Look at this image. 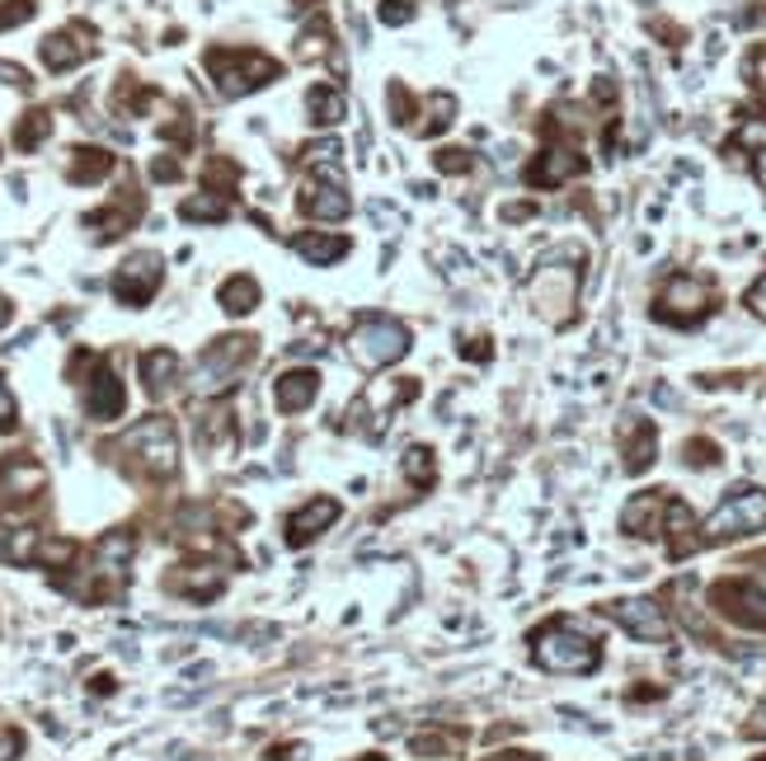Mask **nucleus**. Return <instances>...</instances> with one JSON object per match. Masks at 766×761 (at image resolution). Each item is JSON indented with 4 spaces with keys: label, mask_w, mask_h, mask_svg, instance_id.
Instances as JSON below:
<instances>
[{
    "label": "nucleus",
    "mask_w": 766,
    "mask_h": 761,
    "mask_svg": "<svg viewBox=\"0 0 766 761\" xmlns=\"http://www.w3.org/2000/svg\"><path fill=\"white\" fill-rule=\"evenodd\" d=\"M202 67L212 71V81H216V90H222L226 99H240V94L263 90V85H273L278 75H283V61L259 52V47H208Z\"/></svg>",
    "instance_id": "f257e3e1"
},
{
    "label": "nucleus",
    "mask_w": 766,
    "mask_h": 761,
    "mask_svg": "<svg viewBox=\"0 0 766 761\" xmlns=\"http://www.w3.org/2000/svg\"><path fill=\"white\" fill-rule=\"evenodd\" d=\"M578 249H559L551 254L537 273H531L527 292H531V306H537V315H545L551 325H569L574 320V301H578Z\"/></svg>",
    "instance_id": "f03ea898"
},
{
    "label": "nucleus",
    "mask_w": 766,
    "mask_h": 761,
    "mask_svg": "<svg viewBox=\"0 0 766 761\" xmlns=\"http://www.w3.org/2000/svg\"><path fill=\"white\" fill-rule=\"evenodd\" d=\"M531 654H537L545 672H592L602 663L598 640L578 634V625H569V621H555V625L531 634Z\"/></svg>",
    "instance_id": "7ed1b4c3"
},
{
    "label": "nucleus",
    "mask_w": 766,
    "mask_h": 761,
    "mask_svg": "<svg viewBox=\"0 0 766 761\" xmlns=\"http://www.w3.org/2000/svg\"><path fill=\"white\" fill-rule=\"evenodd\" d=\"M349 343H353L357 367L377 372V367H390V362H400L410 353V329L400 320H390V315H363V320L353 325Z\"/></svg>",
    "instance_id": "20e7f679"
},
{
    "label": "nucleus",
    "mask_w": 766,
    "mask_h": 761,
    "mask_svg": "<svg viewBox=\"0 0 766 761\" xmlns=\"http://www.w3.org/2000/svg\"><path fill=\"white\" fill-rule=\"evenodd\" d=\"M122 447H128L137 456V466H142L146 475H155V480H165V475L179 470V433L165 414L142 419L128 437H122Z\"/></svg>",
    "instance_id": "39448f33"
},
{
    "label": "nucleus",
    "mask_w": 766,
    "mask_h": 761,
    "mask_svg": "<svg viewBox=\"0 0 766 761\" xmlns=\"http://www.w3.org/2000/svg\"><path fill=\"white\" fill-rule=\"evenodd\" d=\"M710 311H715V288H710V282H700V278H692V273L668 278V288L659 292V306H653L659 320L677 325V329L700 325Z\"/></svg>",
    "instance_id": "423d86ee"
},
{
    "label": "nucleus",
    "mask_w": 766,
    "mask_h": 761,
    "mask_svg": "<svg viewBox=\"0 0 766 761\" xmlns=\"http://www.w3.org/2000/svg\"><path fill=\"white\" fill-rule=\"evenodd\" d=\"M249 358H255V339H240V335L216 339L208 353H202V362H198V390H202V395L231 390Z\"/></svg>",
    "instance_id": "0eeeda50"
},
{
    "label": "nucleus",
    "mask_w": 766,
    "mask_h": 761,
    "mask_svg": "<svg viewBox=\"0 0 766 761\" xmlns=\"http://www.w3.org/2000/svg\"><path fill=\"white\" fill-rule=\"evenodd\" d=\"M766 527V494L762 489H733L710 513L706 536L710 541H724V536H743V531H762Z\"/></svg>",
    "instance_id": "6e6552de"
},
{
    "label": "nucleus",
    "mask_w": 766,
    "mask_h": 761,
    "mask_svg": "<svg viewBox=\"0 0 766 761\" xmlns=\"http://www.w3.org/2000/svg\"><path fill=\"white\" fill-rule=\"evenodd\" d=\"M545 132H551V127H545ZM555 141L551 147H545L537 161H531L527 169H522V179H527V188H559L565 179H578V174L588 169V161L584 155H578V147L569 137H559V132H551Z\"/></svg>",
    "instance_id": "1a4fd4ad"
},
{
    "label": "nucleus",
    "mask_w": 766,
    "mask_h": 761,
    "mask_svg": "<svg viewBox=\"0 0 766 761\" xmlns=\"http://www.w3.org/2000/svg\"><path fill=\"white\" fill-rule=\"evenodd\" d=\"M165 282V259L161 254H132V259H122V268L114 273V296L122 301V306H146V301L161 292Z\"/></svg>",
    "instance_id": "9d476101"
},
{
    "label": "nucleus",
    "mask_w": 766,
    "mask_h": 761,
    "mask_svg": "<svg viewBox=\"0 0 766 761\" xmlns=\"http://www.w3.org/2000/svg\"><path fill=\"white\" fill-rule=\"evenodd\" d=\"M95 38H99V34H95V28H90L85 20L57 28V34H48V38H43V47H38V52H43V67L57 71V75H61V71H75L81 61H90V57L99 52Z\"/></svg>",
    "instance_id": "9b49d317"
},
{
    "label": "nucleus",
    "mask_w": 766,
    "mask_h": 761,
    "mask_svg": "<svg viewBox=\"0 0 766 761\" xmlns=\"http://www.w3.org/2000/svg\"><path fill=\"white\" fill-rule=\"evenodd\" d=\"M296 208H302L306 216H316V221H343V216L353 212V202H349V194H343V179H339L334 161H320V174L302 188Z\"/></svg>",
    "instance_id": "f8f14e48"
},
{
    "label": "nucleus",
    "mask_w": 766,
    "mask_h": 761,
    "mask_svg": "<svg viewBox=\"0 0 766 761\" xmlns=\"http://www.w3.org/2000/svg\"><path fill=\"white\" fill-rule=\"evenodd\" d=\"M48 489V470L28 456H5L0 461V507H24Z\"/></svg>",
    "instance_id": "ddd939ff"
},
{
    "label": "nucleus",
    "mask_w": 766,
    "mask_h": 761,
    "mask_svg": "<svg viewBox=\"0 0 766 761\" xmlns=\"http://www.w3.org/2000/svg\"><path fill=\"white\" fill-rule=\"evenodd\" d=\"M612 621L625 625L635 634V640H645V644H663L668 640V616L659 601H649V597H625V601H612Z\"/></svg>",
    "instance_id": "4468645a"
},
{
    "label": "nucleus",
    "mask_w": 766,
    "mask_h": 761,
    "mask_svg": "<svg viewBox=\"0 0 766 761\" xmlns=\"http://www.w3.org/2000/svg\"><path fill=\"white\" fill-rule=\"evenodd\" d=\"M85 409H90V419H99V423H114V419H122V409H128V390H122L114 367L99 358H95V376H90V390H85Z\"/></svg>",
    "instance_id": "2eb2a0df"
},
{
    "label": "nucleus",
    "mask_w": 766,
    "mask_h": 761,
    "mask_svg": "<svg viewBox=\"0 0 766 761\" xmlns=\"http://www.w3.org/2000/svg\"><path fill=\"white\" fill-rule=\"evenodd\" d=\"M715 601H719V611L733 616L739 625L766 630V593L753 588V583H719V588H715Z\"/></svg>",
    "instance_id": "dca6fc26"
},
{
    "label": "nucleus",
    "mask_w": 766,
    "mask_h": 761,
    "mask_svg": "<svg viewBox=\"0 0 766 761\" xmlns=\"http://www.w3.org/2000/svg\"><path fill=\"white\" fill-rule=\"evenodd\" d=\"M320 395V372L316 367H292L273 380V405L283 409V414H302V409L316 405Z\"/></svg>",
    "instance_id": "f3484780"
},
{
    "label": "nucleus",
    "mask_w": 766,
    "mask_h": 761,
    "mask_svg": "<svg viewBox=\"0 0 766 761\" xmlns=\"http://www.w3.org/2000/svg\"><path fill=\"white\" fill-rule=\"evenodd\" d=\"M334 522H339V503L334 499H310L306 507H296V513L287 517V546L292 550L310 546L325 527H334Z\"/></svg>",
    "instance_id": "a211bd4d"
},
{
    "label": "nucleus",
    "mask_w": 766,
    "mask_h": 761,
    "mask_svg": "<svg viewBox=\"0 0 766 761\" xmlns=\"http://www.w3.org/2000/svg\"><path fill=\"white\" fill-rule=\"evenodd\" d=\"M137 216H142V194H132V188H128V198H118V202H108V208L90 212V216H85V226L95 231V241H99V245H108V241H118V235L128 231Z\"/></svg>",
    "instance_id": "6ab92c4d"
},
{
    "label": "nucleus",
    "mask_w": 766,
    "mask_h": 761,
    "mask_svg": "<svg viewBox=\"0 0 766 761\" xmlns=\"http://www.w3.org/2000/svg\"><path fill=\"white\" fill-rule=\"evenodd\" d=\"M296 57L302 61H334V75H343V61H339V43H334V28L325 24V14H316L302 38H296Z\"/></svg>",
    "instance_id": "aec40b11"
},
{
    "label": "nucleus",
    "mask_w": 766,
    "mask_h": 761,
    "mask_svg": "<svg viewBox=\"0 0 766 761\" xmlns=\"http://www.w3.org/2000/svg\"><path fill=\"white\" fill-rule=\"evenodd\" d=\"M292 249L302 254L306 264L325 268V264H339V259H343V254H349L353 245L343 241V235H325V231H296V235H292Z\"/></svg>",
    "instance_id": "412c9836"
},
{
    "label": "nucleus",
    "mask_w": 766,
    "mask_h": 761,
    "mask_svg": "<svg viewBox=\"0 0 766 761\" xmlns=\"http://www.w3.org/2000/svg\"><path fill=\"white\" fill-rule=\"evenodd\" d=\"M104 174H114V155L104 147H75L67 161V179L71 184H99Z\"/></svg>",
    "instance_id": "4be33fe9"
},
{
    "label": "nucleus",
    "mask_w": 766,
    "mask_h": 761,
    "mask_svg": "<svg viewBox=\"0 0 766 761\" xmlns=\"http://www.w3.org/2000/svg\"><path fill=\"white\" fill-rule=\"evenodd\" d=\"M306 114L316 127H334L343 122V114H349V104H343V90L339 85H316L306 94Z\"/></svg>",
    "instance_id": "5701e85b"
},
{
    "label": "nucleus",
    "mask_w": 766,
    "mask_h": 761,
    "mask_svg": "<svg viewBox=\"0 0 766 761\" xmlns=\"http://www.w3.org/2000/svg\"><path fill=\"white\" fill-rule=\"evenodd\" d=\"M216 301H222V311H226V315H249V311L259 306V282L249 278V273H236V278H226V282H222Z\"/></svg>",
    "instance_id": "b1692460"
},
{
    "label": "nucleus",
    "mask_w": 766,
    "mask_h": 761,
    "mask_svg": "<svg viewBox=\"0 0 766 761\" xmlns=\"http://www.w3.org/2000/svg\"><path fill=\"white\" fill-rule=\"evenodd\" d=\"M175 376H179V358L169 353V348H151V353L142 358V380H146L151 395H165Z\"/></svg>",
    "instance_id": "393cba45"
},
{
    "label": "nucleus",
    "mask_w": 766,
    "mask_h": 761,
    "mask_svg": "<svg viewBox=\"0 0 766 761\" xmlns=\"http://www.w3.org/2000/svg\"><path fill=\"white\" fill-rule=\"evenodd\" d=\"M48 137H52V114H48V108H28V114L14 122V147H20V151H38Z\"/></svg>",
    "instance_id": "a878e982"
},
{
    "label": "nucleus",
    "mask_w": 766,
    "mask_h": 761,
    "mask_svg": "<svg viewBox=\"0 0 766 761\" xmlns=\"http://www.w3.org/2000/svg\"><path fill=\"white\" fill-rule=\"evenodd\" d=\"M451 114H457V99H451V94H428V99H424V122L414 127V137L447 132V127H451Z\"/></svg>",
    "instance_id": "bb28decb"
},
{
    "label": "nucleus",
    "mask_w": 766,
    "mask_h": 761,
    "mask_svg": "<svg viewBox=\"0 0 766 761\" xmlns=\"http://www.w3.org/2000/svg\"><path fill=\"white\" fill-rule=\"evenodd\" d=\"M400 470H404V480H410L414 489H428L437 480V456L428 447H410V452H404V461H400Z\"/></svg>",
    "instance_id": "cd10ccee"
},
{
    "label": "nucleus",
    "mask_w": 766,
    "mask_h": 761,
    "mask_svg": "<svg viewBox=\"0 0 766 761\" xmlns=\"http://www.w3.org/2000/svg\"><path fill=\"white\" fill-rule=\"evenodd\" d=\"M625 456H631V461H625V470H631V475L653 466V423H645V419L635 423V442H631V452H625Z\"/></svg>",
    "instance_id": "c85d7f7f"
},
{
    "label": "nucleus",
    "mask_w": 766,
    "mask_h": 761,
    "mask_svg": "<svg viewBox=\"0 0 766 761\" xmlns=\"http://www.w3.org/2000/svg\"><path fill=\"white\" fill-rule=\"evenodd\" d=\"M724 151H729V155H733V151H753V155L766 151V114L743 118V122H739V137H733Z\"/></svg>",
    "instance_id": "c756f323"
},
{
    "label": "nucleus",
    "mask_w": 766,
    "mask_h": 761,
    "mask_svg": "<svg viewBox=\"0 0 766 761\" xmlns=\"http://www.w3.org/2000/svg\"><path fill=\"white\" fill-rule=\"evenodd\" d=\"M0 554L14 564H24V560H38V531H10L5 541H0Z\"/></svg>",
    "instance_id": "7c9ffc66"
},
{
    "label": "nucleus",
    "mask_w": 766,
    "mask_h": 761,
    "mask_svg": "<svg viewBox=\"0 0 766 761\" xmlns=\"http://www.w3.org/2000/svg\"><path fill=\"white\" fill-rule=\"evenodd\" d=\"M179 216L184 221H226V202L222 198H189V202H179Z\"/></svg>",
    "instance_id": "2f4dec72"
},
{
    "label": "nucleus",
    "mask_w": 766,
    "mask_h": 761,
    "mask_svg": "<svg viewBox=\"0 0 766 761\" xmlns=\"http://www.w3.org/2000/svg\"><path fill=\"white\" fill-rule=\"evenodd\" d=\"M433 165H437V174H471L475 169V155L461 151V147H443V151L433 155Z\"/></svg>",
    "instance_id": "473e14b6"
},
{
    "label": "nucleus",
    "mask_w": 766,
    "mask_h": 761,
    "mask_svg": "<svg viewBox=\"0 0 766 761\" xmlns=\"http://www.w3.org/2000/svg\"><path fill=\"white\" fill-rule=\"evenodd\" d=\"M236 179H240V165H231V161H208V188L212 194H231L236 188Z\"/></svg>",
    "instance_id": "72a5a7b5"
},
{
    "label": "nucleus",
    "mask_w": 766,
    "mask_h": 761,
    "mask_svg": "<svg viewBox=\"0 0 766 761\" xmlns=\"http://www.w3.org/2000/svg\"><path fill=\"white\" fill-rule=\"evenodd\" d=\"M38 14V0H0V28L28 24Z\"/></svg>",
    "instance_id": "f704fd0d"
},
{
    "label": "nucleus",
    "mask_w": 766,
    "mask_h": 761,
    "mask_svg": "<svg viewBox=\"0 0 766 761\" xmlns=\"http://www.w3.org/2000/svg\"><path fill=\"white\" fill-rule=\"evenodd\" d=\"M414 20V0H381V24H410Z\"/></svg>",
    "instance_id": "c9c22d12"
},
{
    "label": "nucleus",
    "mask_w": 766,
    "mask_h": 761,
    "mask_svg": "<svg viewBox=\"0 0 766 761\" xmlns=\"http://www.w3.org/2000/svg\"><path fill=\"white\" fill-rule=\"evenodd\" d=\"M14 423H20V409H14L10 386L0 380V433H14Z\"/></svg>",
    "instance_id": "e433bc0d"
},
{
    "label": "nucleus",
    "mask_w": 766,
    "mask_h": 761,
    "mask_svg": "<svg viewBox=\"0 0 766 761\" xmlns=\"http://www.w3.org/2000/svg\"><path fill=\"white\" fill-rule=\"evenodd\" d=\"M24 752V734L20 728H0V761H14Z\"/></svg>",
    "instance_id": "4c0bfd02"
},
{
    "label": "nucleus",
    "mask_w": 766,
    "mask_h": 761,
    "mask_svg": "<svg viewBox=\"0 0 766 761\" xmlns=\"http://www.w3.org/2000/svg\"><path fill=\"white\" fill-rule=\"evenodd\" d=\"M0 81L14 85V90H28V85H34V75H28L24 67H14V61H0Z\"/></svg>",
    "instance_id": "58836bf2"
},
{
    "label": "nucleus",
    "mask_w": 766,
    "mask_h": 761,
    "mask_svg": "<svg viewBox=\"0 0 766 761\" xmlns=\"http://www.w3.org/2000/svg\"><path fill=\"white\" fill-rule=\"evenodd\" d=\"M743 301H747V311H753L757 320H766V278H757L753 288H747V296H743Z\"/></svg>",
    "instance_id": "ea45409f"
},
{
    "label": "nucleus",
    "mask_w": 766,
    "mask_h": 761,
    "mask_svg": "<svg viewBox=\"0 0 766 761\" xmlns=\"http://www.w3.org/2000/svg\"><path fill=\"white\" fill-rule=\"evenodd\" d=\"M151 179H161V184H169V179H179V161H169V155H161V161L151 165Z\"/></svg>",
    "instance_id": "a19ab883"
},
{
    "label": "nucleus",
    "mask_w": 766,
    "mask_h": 761,
    "mask_svg": "<svg viewBox=\"0 0 766 761\" xmlns=\"http://www.w3.org/2000/svg\"><path fill=\"white\" fill-rule=\"evenodd\" d=\"M269 761H306V742H283L269 752Z\"/></svg>",
    "instance_id": "79ce46f5"
},
{
    "label": "nucleus",
    "mask_w": 766,
    "mask_h": 761,
    "mask_svg": "<svg viewBox=\"0 0 766 761\" xmlns=\"http://www.w3.org/2000/svg\"><path fill=\"white\" fill-rule=\"evenodd\" d=\"M686 452H692V461H696V466H700V461H706V466H710V461H719V452L710 447V442H692V447H686Z\"/></svg>",
    "instance_id": "37998d69"
},
{
    "label": "nucleus",
    "mask_w": 766,
    "mask_h": 761,
    "mask_svg": "<svg viewBox=\"0 0 766 761\" xmlns=\"http://www.w3.org/2000/svg\"><path fill=\"white\" fill-rule=\"evenodd\" d=\"M531 216V202H518V208H504V221H527Z\"/></svg>",
    "instance_id": "c03bdc74"
},
{
    "label": "nucleus",
    "mask_w": 766,
    "mask_h": 761,
    "mask_svg": "<svg viewBox=\"0 0 766 761\" xmlns=\"http://www.w3.org/2000/svg\"><path fill=\"white\" fill-rule=\"evenodd\" d=\"M490 761H541L537 752H498V757H490Z\"/></svg>",
    "instance_id": "a18cd8bd"
},
{
    "label": "nucleus",
    "mask_w": 766,
    "mask_h": 761,
    "mask_svg": "<svg viewBox=\"0 0 766 761\" xmlns=\"http://www.w3.org/2000/svg\"><path fill=\"white\" fill-rule=\"evenodd\" d=\"M95 691H99V695H108V691H114V677L99 672V677H95Z\"/></svg>",
    "instance_id": "49530a36"
},
{
    "label": "nucleus",
    "mask_w": 766,
    "mask_h": 761,
    "mask_svg": "<svg viewBox=\"0 0 766 761\" xmlns=\"http://www.w3.org/2000/svg\"><path fill=\"white\" fill-rule=\"evenodd\" d=\"M753 75H762V81H766V47H762V52L753 57Z\"/></svg>",
    "instance_id": "de8ad7c7"
},
{
    "label": "nucleus",
    "mask_w": 766,
    "mask_h": 761,
    "mask_svg": "<svg viewBox=\"0 0 766 761\" xmlns=\"http://www.w3.org/2000/svg\"><path fill=\"white\" fill-rule=\"evenodd\" d=\"M5 325H10V301L0 296V329H5Z\"/></svg>",
    "instance_id": "09e8293b"
},
{
    "label": "nucleus",
    "mask_w": 766,
    "mask_h": 761,
    "mask_svg": "<svg viewBox=\"0 0 766 761\" xmlns=\"http://www.w3.org/2000/svg\"><path fill=\"white\" fill-rule=\"evenodd\" d=\"M367 761H386V757H367Z\"/></svg>",
    "instance_id": "8fccbe9b"
},
{
    "label": "nucleus",
    "mask_w": 766,
    "mask_h": 761,
    "mask_svg": "<svg viewBox=\"0 0 766 761\" xmlns=\"http://www.w3.org/2000/svg\"><path fill=\"white\" fill-rule=\"evenodd\" d=\"M762 719H766V705H762Z\"/></svg>",
    "instance_id": "3c124183"
},
{
    "label": "nucleus",
    "mask_w": 766,
    "mask_h": 761,
    "mask_svg": "<svg viewBox=\"0 0 766 761\" xmlns=\"http://www.w3.org/2000/svg\"><path fill=\"white\" fill-rule=\"evenodd\" d=\"M757 761H766V757H757Z\"/></svg>",
    "instance_id": "603ef678"
},
{
    "label": "nucleus",
    "mask_w": 766,
    "mask_h": 761,
    "mask_svg": "<svg viewBox=\"0 0 766 761\" xmlns=\"http://www.w3.org/2000/svg\"><path fill=\"white\" fill-rule=\"evenodd\" d=\"M451 5H457V0H451Z\"/></svg>",
    "instance_id": "864d4df0"
}]
</instances>
